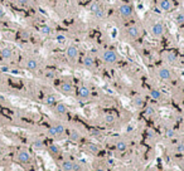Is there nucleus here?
<instances>
[{
    "label": "nucleus",
    "instance_id": "nucleus-19",
    "mask_svg": "<svg viewBox=\"0 0 184 171\" xmlns=\"http://www.w3.org/2000/svg\"><path fill=\"white\" fill-rule=\"evenodd\" d=\"M133 105H134L135 107H138V108H141V107L144 106V98H143L141 96H136V97L133 100Z\"/></svg>",
    "mask_w": 184,
    "mask_h": 171
},
{
    "label": "nucleus",
    "instance_id": "nucleus-30",
    "mask_svg": "<svg viewBox=\"0 0 184 171\" xmlns=\"http://www.w3.org/2000/svg\"><path fill=\"white\" fill-rule=\"evenodd\" d=\"M144 112H145L146 116H153L155 113V108L151 107V106H148V107H145V111Z\"/></svg>",
    "mask_w": 184,
    "mask_h": 171
},
{
    "label": "nucleus",
    "instance_id": "nucleus-1",
    "mask_svg": "<svg viewBox=\"0 0 184 171\" xmlns=\"http://www.w3.org/2000/svg\"><path fill=\"white\" fill-rule=\"evenodd\" d=\"M15 161H18L19 163H23V165H27L32 161V155L29 153V151L22 148L19 151H17L15 153Z\"/></svg>",
    "mask_w": 184,
    "mask_h": 171
},
{
    "label": "nucleus",
    "instance_id": "nucleus-33",
    "mask_svg": "<svg viewBox=\"0 0 184 171\" xmlns=\"http://www.w3.org/2000/svg\"><path fill=\"white\" fill-rule=\"evenodd\" d=\"M4 87H5V78L0 73V90H4Z\"/></svg>",
    "mask_w": 184,
    "mask_h": 171
},
{
    "label": "nucleus",
    "instance_id": "nucleus-16",
    "mask_svg": "<svg viewBox=\"0 0 184 171\" xmlns=\"http://www.w3.org/2000/svg\"><path fill=\"white\" fill-rule=\"evenodd\" d=\"M62 171H73V161L71 160H63L61 162Z\"/></svg>",
    "mask_w": 184,
    "mask_h": 171
},
{
    "label": "nucleus",
    "instance_id": "nucleus-9",
    "mask_svg": "<svg viewBox=\"0 0 184 171\" xmlns=\"http://www.w3.org/2000/svg\"><path fill=\"white\" fill-rule=\"evenodd\" d=\"M25 68H27L28 70L34 72V70H37V69L39 68V63H38V60H37L35 58H28V59L25 60Z\"/></svg>",
    "mask_w": 184,
    "mask_h": 171
},
{
    "label": "nucleus",
    "instance_id": "nucleus-37",
    "mask_svg": "<svg viewBox=\"0 0 184 171\" xmlns=\"http://www.w3.org/2000/svg\"><path fill=\"white\" fill-rule=\"evenodd\" d=\"M17 3L20 5V7H25L29 4V0H17Z\"/></svg>",
    "mask_w": 184,
    "mask_h": 171
},
{
    "label": "nucleus",
    "instance_id": "nucleus-32",
    "mask_svg": "<svg viewBox=\"0 0 184 171\" xmlns=\"http://www.w3.org/2000/svg\"><path fill=\"white\" fill-rule=\"evenodd\" d=\"M100 7H101V5H100L99 3H92V4H91V7H89V9H91V12H92V13H95V12H96Z\"/></svg>",
    "mask_w": 184,
    "mask_h": 171
},
{
    "label": "nucleus",
    "instance_id": "nucleus-15",
    "mask_svg": "<svg viewBox=\"0 0 184 171\" xmlns=\"http://www.w3.org/2000/svg\"><path fill=\"white\" fill-rule=\"evenodd\" d=\"M54 112L57 113V115H61V116H63V115H66L67 113V106L64 105V103H56V106H54Z\"/></svg>",
    "mask_w": 184,
    "mask_h": 171
},
{
    "label": "nucleus",
    "instance_id": "nucleus-23",
    "mask_svg": "<svg viewBox=\"0 0 184 171\" xmlns=\"http://www.w3.org/2000/svg\"><path fill=\"white\" fill-rule=\"evenodd\" d=\"M32 146H33V148H35V150H43V148H44V142H43L42 140L37 138V140L33 141Z\"/></svg>",
    "mask_w": 184,
    "mask_h": 171
},
{
    "label": "nucleus",
    "instance_id": "nucleus-25",
    "mask_svg": "<svg viewBox=\"0 0 184 171\" xmlns=\"http://www.w3.org/2000/svg\"><path fill=\"white\" fill-rule=\"evenodd\" d=\"M165 58H166V60H168L169 63H175V62H176V54H175V53H173V52L166 53Z\"/></svg>",
    "mask_w": 184,
    "mask_h": 171
},
{
    "label": "nucleus",
    "instance_id": "nucleus-26",
    "mask_svg": "<svg viewBox=\"0 0 184 171\" xmlns=\"http://www.w3.org/2000/svg\"><path fill=\"white\" fill-rule=\"evenodd\" d=\"M41 33H42L43 35H49V34H52V28H51L49 25H43V27L41 28Z\"/></svg>",
    "mask_w": 184,
    "mask_h": 171
},
{
    "label": "nucleus",
    "instance_id": "nucleus-31",
    "mask_svg": "<svg viewBox=\"0 0 184 171\" xmlns=\"http://www.w3.org/2000/svg\"><path fill=\"white\" fill-rule=\"evenodd\" d=\"M175 22L178 24H184V13H179L175 17Z\"/></svg>",
    "mask_w": 184,
    "mask_h": 171
},
{
    "label": "nucleus",
    "instance_id": "nucleus-7",
    "mask_svg": "<svg viewBox=\"0 0 184 171\" xmlns=\"http://www.w3.org/2000/svg\"><path fill=\"white\" fill-rule=\"evenodd\" d=\"M158 77H159L161 80H170V79H171V72H170L169 68L161 67V68H159V70H158Z\"/></svg>",
    "mask_w": 184,
    "mask_h": 171
},
{
    "label": "nucleus",
    "instance_id": "nucleus-17",
    "mask_svg": "<svg viewBox=\"0 0 184 171\" xmlns=\"http://www.w3.org/2000/svg\"><path fill=\"white\" fill-rule=\"evenodd\" d=\"M44 103L47 106H54L57 103V97L54 95H47L44 97Z\"/></svg>",
    "mask_w": 184,
    "mask_h": 171
},
{
    "label": "nucleus",
    "instance_id": "nucleus-22",
    "mask_svg": "<svg viewBox=\"0 0 184 171\" xmlns=\"http://www.w3.org/2000/svg\"><path fill=\"white\" fill-rule=\"evenodd\" d=\"M69 138L72 140V141H79V138H81V133L77 131V130H71L69 131Z\"/></svg>",
    "mask_w": 184,
    "mask_h": 171
},
{
    "label": "nucleus",
    "instance_id": "nucleus-21",
    "mask_svg": "<svg viewBox=\"0 0 184 171\" xmlns=\"http://www.w3.org/2000/svg\"><path fill=\"white\" fill-rule=\"evenodd\" d=\"M161 92L159 91V90H156V88H154V90H151L150 91V97L153 98V100H155V101H159L160 98H161Z\"/></svg>",
    "mask_w": 184,
    "mask_h": 171
},
{
    "label": "nucleus",
    "instance_id": "nucleus-43",
    "mask_svg": "<svg viewBox=\"0 0 184 171\" xmlns=\"http://www.w3.org/2000/svg\"><path fill=\"white\" fill-rule=\"evenodd\" d=\"M0 150H2V146H0Z\"/></svg>",
    "mask_w": 184,
    "mask_h": 171
},
{
    "label": "nucleus",
    "instance_id": "nucleus-29",
    "mask_svg": "<svg viewBox=\"0 0 184 171\" xmlns=\"http://www.w3.org/2000/svg\"><path fill=\"white\" fill-rule=\"evenodd\" d=\"M87 148H88V151L92 152V153H97V152H99V147H97L96 145H94V143H88V145H87Z\"/></svg>",
    "mask_w": 184,
    "mask_h": 171
},
{
    "label": "nucleus",
    "instance_id": "nucleus-4",
    "mask_svg": "<svg viewBox=\"0 0 184 171\" xmlns=\"http://www.w3.org/2000/svg\"><path fill=\"white\" fill-rule=\"evenodd\" d=\"M14 57V52L10 47H3L0 49V58H2L4 62H10Z\"/></svg>",
    "mask_w": 184,
    "mask_h": 171
},
{
    "label": "nucleus",
    "instance_id": "nucleus-28",
    "mask_svg": "<svg viewBox=\"0 0 184 171\" xmlns=\"http://www.w3.org/2000/svg\"><path fill=\"white\" fill-rule=\"evenodd\" d=\"M165 137L166 138H174L175 137V131L173 128H166L165 130Z\"/></svg>",
    "mask_w": 184,
    "mask_h": 171
},
{
    "label": "nucleus",
    "instance_id": "nucleus-6",
    "mask_svg": "<svg viewBox=\"0 0 184 171\" xmlns=\"http://www.w3.org/2000/svg\"><path fill=\"white\" fill-rule=\"evenodd\" d=\"M119 13H120V15L122 18H130L133 15V13H134V9H133V7L130 4H121L119 7Z\"/></svg>",
    "mask_w": 184,
    "mask_h": 171
},
{
    "label": "nucleus",
    "instance_id": "nucleus-2",
    "mask_svg": "<svg viewBox=\"0 0 184 171\" xmlns=\"http://www.w3.org/2000/svg\"><path fill=\"white\" fill-rule=\"evenodd\" d=\"M64 133V126L62 123H56L48 128V135L51 137H58Z\"/></svg>",
    "mask_w": 184,
    "mask_h": 171
},
{
    "label": "nucleus",
    "instance_id": "nucleus-24",
    "mask_svg": "<svg viewBox=\"0 0 184 171\" xmlns=\"http://www.w3.org/2000/svg\"><path fill=\"white\" fill-rule=\"evenodd\" d=\"M104 121H105V123H107V125H112V123H115V121H116V117H115L114 115L109 113V115H106V116H105Z\"/></svg>",
    "mask_w": 184,
    "mask_h": 171
},
{
    "label": "nucleus",
    "instance_id": "nucleus-34",
    "mask_svg": "<svg viewBox=\"0 0 184 171\" xmlns=\"http://www.w3.org/2000/svg\"><path fill=\"white\" fill-rule=\"evenodd\" d=\"M46 77H47L48 79H53V78L56 77V73H54V72H52V70H48V72L46 73Z\"/></svg>",
    "mask_w": 184,
    "mask_h": 171
},
{
    "label": "nucleus",
    "instance_id": "nucleus-27",
    "mask_svg": "<svg viewBox=\"0 0 184 171\" xmlns=\"http://www.w3.org/2000/svg\"><path fill=\"white\" fill-rule=\"evenodd\" d=\"M94 14H95V17H96V18H99V19L105 18V10L102 9V7H100V8H99V9H97Z\"/></svg>",
    "mask_w": 184,
    "mask_h": 171
},
{
    "label": "nucleus",
    "instance_id": "nucleus-10",
    "mask_svg": "<svg viewBox=\"0 0 184 171\" xmlns=\"http://www.w3.org/2000/svg\"><path fill=\"white\" fill-rule=\"evenodd\" d=\"M59 90H61V92L64 93V95H71V93L73 92V86H72L71 82L64 80V82H62V84L59 86Z\"/></svg>",
    "mask_w": 184,
    "mask_h": 171
},
{
    "label": "nucleus",
    "instance_id": "nucleus-39",
    "mask_svg": "<svg viewBox=\"0 0 184 171\" xmlns=\"http://www.w3.org/2000/svg\"><path fill=\"white\" fill-rule=\"evenodd\" d=\"M179 166H180V168H181V171H184V158L179 162Z\"/></svg>",
    "mask_w": 184,
    "mask_h": 171
},
{
    "label": "nucleus",
    "instance_id": "nucleus-20",
    "mask_svg": "<svg viewBox=\"0 0 184 171\" xmlns=\"http://www.w3.org/2000/svg\"><path fill=\"white\" fill-rule=\"evenodd\" d=\"M48 151H49V153L52 156H58L59 152H61V150H59V147L57 145H49L48 146Z\"/></svg>",
    "mask_w": 184,
    "mask_h": 171
},
{
    "label": "nucleus",
    "instance_id": "nucleus-18",
    "mask_svg": "<svg viewBox=\"0 0 184 171\" xmlns=\"http://www.w3.org/2000/svg\"><path fill=\"white\" fill-rule=\"evenodd\" d=\"M115 147H116V150H117V151L122 152V151H125V150L127 148V142H126L125 140H119V141L116 142Z\"/></svg>",
    "mask_w": 184,
    "mask_h": 171
},
{
    "label": "nucleus",
    "instance_id": "nucleus-12",
    "mask_svg": "<svg viewBox=\"0 0 184 171\" xmlns=\"http://www.w3.org/2000/svg\"><path fill=\"white\" fill-rule=\"evenodd\" d=\"M82 64H83L84 68L92 69V68L95 67V59H94V57H91V55H84V58H83V60H82Z\"/></svg>",
    "mask_w": 184,
    "mask_h": 171
},
{
    "label": "nucleus",
    "instance_id": "nucleus-3",
    "mask_svg": "<svg viewBox=\"0 0 184 171\" xmlns=\"http://www.w3.org/2000/svg\"><path fill=\"white\" fill-rule=\"evenodd\" d=\"M117 53L114 52V50H105L104 54H102V60L105 63H109V64H114L117 62Z\"/></svg>",
    "mask_w": 184,
    "mask_h": 171
},
{
    "label": "nucleus",
    "instance_id": "nucleus-42",
    "mask_svg": "<svg viewBox=\"0 0 184 171\" xmlns=\"http://www.w3.org/2000/svg\"><path fill=\"white\" fill-rule=\"evenodd\" d=\"M107 162H109V163H110V165H112V163H114V161H112V160H111V158H109V160H107Z\"/></svg>",
    "mask_w": 184,
    "mask_h": 171
},
{
    "label": "nucleus",
    "instance_id": "nucleus-35",
    "mask_svg": "<svg viewBox=\"0 0 184 171\" xmlns=\"http://www.w3.org/2000/svg\"><path fill=\"white\" fill-rule=\"evenodd\" d=\"M73 171H82V166L78 162H73Z\"/></svg>",
    "mask_w": 184,
    "mask_h": 171
},
{
    "label": "nucleus",
    "instance_id": "nucleus-11",
    "mask_svg": "<svg viewBox=\"0 0 184 171\" xmlns=\"http://www.w3.org/2000/svg\"><path fill=\"white\" fill-rule=\"evenodd\" d=\"M126 34H127L129 38H131V39H138L139 35H140V30H139V28H138L136 25H131V27L127 28Z\"/></svg>",
    "mask_w": 184,
    "mask_h": 171
},
{
    "label": "nucleus",
    "instance_id": "nucleus-38",
    "mask_svg": "<svg viewBox=\"0 0 184 171\" xmlns=\"http://www.w3.org/2000/svg\"><path fill=\"white\" fill-rule=\"evenodd\" d=\"M57 40H58V43H64L66 42V37L62 35V34H58L57 35Z\"/></svg>",
    "mask_w": 184,
    "mask_h": 171
},
{
    "label": "nucleus",
    "instance_id": "nucleus-41",
    "mask_svg": "<svg viewBox=\"0 0 184 171\" xmlns=\"http://www.w3.org/2000/svg\"><path fill=\"white\" fill-rule=\"evenodd\" d=\"M96 171H106V170L102 168V167H99V168H96Z\"/></svg>",
    "mask_w": 184,
    "mask_h": 171
},
{
    "label": "nucleus",
    "instance_id": "nucleus-14",
    "mask_svg": "<svg viewBox=\"0 0 184 171\" xmlns=\"http://www.w3.org/2000/svg\"><path fill=\"white\" fill-rule=\"evenodd\" d=\"M159 9L163 12H170L173 9V4L170 0H160L159 2Z\"/></svg>",
    "mask_w": 184,
    "mask_h": 171
},
{
    "label": "nucleus",
    "instance_id": "nucleus-5",
    "mask_svg": "<svg viewBox=\"0 0 184 171\" xmlns=\"http://www.w3.org/2000/svg\"><path fill=\"white\" fill-rule=\"evenodd\" d=\"M151 34L155 37V38H159V37H161L163 34H164V32H165V28H164V25H163V23H160V22H156V23H154L153 25H151Z\"/></svg>",
    "mask_w": 184,
    "mask_h": 171
},
{
    "label": "nucleus",
    "instance_id": "nucleus-13",
    "mask_svg": "<svg viewBox=\"0 0 184 171\" xmlns=\"http://www.w3.org/2000/svg\"><path fill=\"white\" fill-rule=\"evenodd\" d=\"M91 96V91L88 87H86V86H82V87L78 90V97L81 100H88Z\"/></svg>",
    "mask_w": 184,
    "mask_h": 171
},
{
    "label": "nucleus",
    "instance_id": "nucleus-40",
    "mask_svg": "<svg viewBox=\"0 0 184 171\" xmlns=\"http://www.w3.org/2000/svg\"><path fill=\"white\" fill-rule=\"evenodd\" d=\"M4 15H5V13H4V10H3L2 8H0V19H2V18H4Z\"/></svg>",
    "mask_w": 184,
    "mask_h": 171
},
{
    "label": "nucleus",
    "instance_id": "nucleus-8",
    "mask_svg": "<svg viewBox=\"0 0 184 171\" xmlns=\"http://www.w3.org/2000/svg\"><path fill=\"white\" fill-rule=\"evenodd\" d=\"M66 54H67V57H68L69 60L74 62L77 59V57H78V48L76 45H69L67 48V50H66Z\"/></svg>",
    "mask_w": 184,
    "mask_h": 171
},
{
    "label": "nucleus",
    "instance_id": "nucleus-36",
    "mask_svg": "<svg viewBox=\"0 0 184 171\" xmlns=\"http://www.w3.org/2000/svg\"><path fill=\"white\" fill-rule=\"evenodd\" d=\"M176 152H184V143L183 142L176 145Z\"/></svg>",
    "mask_w": 184,
    "mask_h": 171
}]
</instances>
